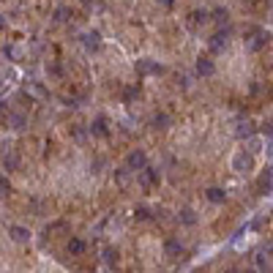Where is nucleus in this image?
<instances>
[{
    "mask_svg": "<svg viewBox=\"0 0 273 273\" xmlns=\"http://www.w3.org/2000/svg\"><path fill=\"white\" fill-rule=\"evenodd\" d=\"M252 167H254V159L246 153V150L235 153V159H232V170H235V172H249Z\"/></svg>",
    "mask_w": 273,
    "mask_h": 273,
    "instance_id": "1",
    "label": "nucleus"
},
{
    "mask_svg": "<svg viewBox=\"0 0 273 273\" xmlns=\"http://www.w3.org/2000/svg\"><path fill=\"white\" fill-rule=\"evenodd\" d=\"M145 167H148V159H145L142 150H131L126 156V170H145Z\"/></svg>",
    "mask_w": 273,
    "mask_h": 273,
    "instance_id": "2",
    "label": "nucleus"
},
{
    "mask_svg": "<svg viewBox=\"0 0 273 273\" xmlns=\"http://www.w3.org/2000/svg\"><path fill=\"white\" fill-rule=\"evenodd\" d=\"M161 175L159 170H153V167H145V170H139V183L145 186V189H150V186H159Z\"/></svg>",
    "mask_w": 273,
    "mask_h": 273,
    "instance_id": "3",
    "label": "nucleus"
},
{
    "mask_svg": "<svg viewBox=\"0 0 273 273\" xmlns=\"http://www.w3.org/2000/svg\"><path fill=\"white\" fill-rule=\"evenodd\" d=\"M16 167H19V156H16V150L8 145V148L3 150V170L5 172H14Z\"/></svg>",
    "mask_w": 273,
    "mask_h": 273,
    "instance_id": "4",
    "label": "nucleus"
},
{
    "mask_svg": "<svg viewBox=\"0 0 273 273\" xmlns=\"http://www.w3.org/2000/svg\"><path fill=\"white\" fill-rule=\"evenodd\" d=\"M268 33H265V30H254V36L252 38H249V44H246V49H252V52H257V49H263V46L265 44H268Z\"/></svg>",
    "mask_w": 273,
    "mask_h": 273,
    "instance_id": "5",
    "label": "nucleus"
},
{
    "mask_svg": "<svg viewBox=\"0 0 273 273\" xmlns=\"http://www.w3.org/2000/svg\"><path fill=\"white\" fill-rule=\"evenodd\" d=\"M137 71L139 74H161L164 71V66L156 60H137Z\"/></svg>",
    "mask_w": 273,
    "mask_h": 273,
    "instance_id": "6",
    "label": "nucleus"
},
{
    "mask_svg": "<svg viewBox=\"0 0 273 273\" xmlns=\"http://www.w3.org/2000/svg\"><path fill=\"white\" fill-rule=\"evenodd\" d=\"M227 30H219L211 36V52H224V46H227Z\"/></svg>",
    "mask_w": 273,
    "mask_h": 273,
    "instance_id": "7",
    "label": "nucleus"
},
{
    "mask_svg": "<svg viewBox=\"0 0 273 273\" xmlns=\"http://www.w3.org/2000/svg\"><path fill=\"white\" fill-rule=\"evenodd\" d=\"M213 71H216V66H213L211 57H200V60H197V74H200V77H211Z\"/></svg>",
    "mask_w": 273,
    "mask_h": 273,
    "instance_id": "8",
    "label": "nucleus"
},
{
    "mask_svg": "<svg viewBox=\"0 0 273 273\" xmlns=\"http://www.w3.org/2000/svg\"><path fill=\"white\" fill-rule=\"evenodd\" d=\"M8 235H11V241H16V243H27V241H30V232H27L25 227H19V224H14V227L8 230Z\"/></svg>",
    "mask_w": 273,
    "mask_h": 273,
    "instance_id": "9",
    "label": "nucleus"
},
{
    "mask_svg": "<svg viewBox=\"0 0 273 273\" xmlns=\"http://www.w3.org/2000/svg\"><path fill=\"white\" fill-rule=\"evenodd\" d=\"M205 22H208L205 11H191V14H189V27H191V30H197V27L205 25Z\"/></svg>",
    "mask_w": 273,
    "mask_h": 273,
    "instance_id": "10",
    "label": "nucleus"
},
{
    "mask_svg": "<svg viewBox=\"0 0 273 273\" xmlns=\"http://www.w3.org/2000/svg\"><path fill=\"white\" fill-rule=\"evenodd\" d=\"M205 197L211 202H216V205H222L224 200H227V194H224V189H219V186H211V189L205 191Z\"/></svg>",
    "mask_w": 273,
    "mask_h": 273,
    "instance_id": "11",
    "label": "nucleus"
},
{
    "mask_svg": "<svg viewBox=\"0 0 273 273\" xmlns=\"http://www.w3.org/2000/svg\"><path fill=\"white\" fill-rule=\"evenodd\" d=\"M90 134H96V137H107L109 134V129H107V120L104 118H96L90 123Z\"/></svg>",
    "mask_w": 273,
    "mask_h": 273,
    "instance_id": "12",
    "label": "nucleus"
},
{
    "mask_svg": "<svg viewBox=\"0 0 273 273\" xmlns=\"http://www.w3.org/2000/svg\"><path fill=\"white\" fill-rule=\"evenodd\" d=\"M85 46H88V49H98V46H101V33L98 30L85 33Z\"/></svg>",
    "mask_w": 273,
    "mask_h": 273,
    "instance_id": "13",
    "label": "nucleus"
},
{
    "mask_svg": "<svg viewBox=\"0 0 273 273\" xmlns=\"http://www.w3.org/2000/svg\"><path fill=\"white\" fill-rule=\"evenodd\" d=\"M254 134V123L252 120H241V123H238V137H252Z\"/></svg>",
    "mask_w": 273,
    "mask_h": 273,
    "instance_id": "14",
    "label": "nucleus"
},
{
    "mask_svg": "<svg viewBox=\"0 0 273 273\" xmlns=\"http://www.w3.org/2000/svg\"><path fill=\"white\" fill-rule=\"evenodd\" d=\"M82 252H85V241L71 238V241H68V254H82Z\"/></svg>",
    "mask_w": 273,
    "mask_h": 273,
    "instance_id": "15",
    "label": "nucleus"
},
{
    "mask_svg": "<svg viewBox=\"0 0 273 273\" xmlns=\"http://www.w3.org/2000/svg\"><path fill=\"white\" fill-rule=\"evenodd\" d=\"M260 194H271V170L263 172V178H260Z\"/></svg>",
    "mask_w": 273,
    "mask_h": 273,
    "instance_id": "16",
    "label": "nucleus"
},
{
    "mask_svg": "<svg viewBox=\"0 0 273 273\" xmlns=\"http://www.w3.org/2000/svg\"><path fill=\"white\" fill-rule=\"evenodd\" d=\"M181 222L186 224V227H194V224H197V216H194V211H189V208H186V211L181 213Z\"/></svg>",
    "mask_w": 273,
    "mask_h": 273,
    "instance_id": "17",
    "label": "nucleus"
},
{
    "mask_svg": "<svg viewBox=\"0 0 273 273\" xmlns=\"http://www.w3.org/2000/svg\"><path fill=\"white\" fill-rule=\"evenodd\" d=\"M227 19H230L227 8H216V11H213V22H219V25H227Z\"/></svg>",
    "mask_w": 273,
    "mask_h": 273,
    "instance_id": "18",
    "label": "nucleus"
},
{
    "mask_svg": "<svg viewBox=\"0 0 273 273\" xmlns=\"http://www.w3.org/2000/svg\"><path fill=\"white\" fill-rule=\"evenodd\" d=\"M181 252H183V246L178 241H167V254H170V257H178Z\"/></svg>",
    "mask_w": 273,
    "mask_h": 273,
    "instance_id": "19",
    "label": "nucleus"
},
{
    "mask_svg": "<svg viewBox=\"0 0 273 273\" xmlns=\"http://www.w3.org/2000/svg\"><path fill=\"white\" fill-rule=\"evenodd\" d=\"M11 129H25V115H11Z\"/></svg>",
    "mask_w": 273,
    "mask_h": 273,
    "instance_id": "20",
    "label": "nucleus"
},
{
    "mask_svg": "<svg viewBox=\"0 0 273 273\" xmlns=\"http://www.w3.org/2000/svg\"><path fill=\"white\" fill-rule=\"evenodd\" d=\"M139 96V85H129V88L123 90V98L126 101H131V98H137Z\"/></svg>",
    "mask_w": 273,
    "mask_h": 273,
    "instance_id": "21",
    "label": "nucleus"
},
{
    "mask_svg": "<svg viewBox=\"0 0 273 273\" xmlns=\"http://www.w3.org/2000/svg\"><path fill=\"white\" fill-rule=\"evenodd\" d=\"M167 123H170V118H167L164 112H161V115H156V118H153V126H156V129H167Z\"/></svg>",
    "mask_w": 273,
    "mask_h": 273,
    "instance_id": "22",
    "label": "nucleus"
},
{
    "mask_svg": "<svg viewBox=\"0 0 273 273\" xmlns=\"http://www.w3.org/2000/svg\"><path fill=\"white\" fill-rule=\"evenodd\" d=\"M68 14H71V11H68L66 5H60V8L55 11V19H57V22H66V19H68Z\"/></svg>",
    "mask_w": 273,
    "mask_h": 273,
    "instance_id": "23",
    "label": "nucleus"
},
{
    "mask_svg": "<svg viewBox=\"0 0 273 273\" xmlns=\"http://www.w3.org/2000/svg\"><path fill=\"white\" fill-rule=\"evenodd\" d=\"M257 265L263 273H271V265H268V260H265V254H257Z\"/></svg>",
    "mask_w": 273,
    "mask_h": 273,
    "instance_id": "24",
    "label": "nucleus"
},
{
    "mask_svg": "<svg viewBox=\"0 0 273 273\" xmlns=\"http://www.w3.org/2000/svg\"><path fill=\"white\" fill-rule=\"evenodd\" d=\"M134 216L139 219V222H148V219H150V211H148V208H137Z\"/></svg>",
    "mask_w": 273,
    "mask_h": 273,
    "instance_id": "25",
    "label": "nucleus"
},
{
    "mask_svg": "<svg viewBox=\"0 0 273 273\" xmlns=\"http://www.w3.org/2000/svg\"><path fill=\"white\" fill-rule=\"evenodd\" d=\"M104 260H107V263H115V260H118V252H115V249H107V252H104Z\"/></svg>",
    "mask_w": 273,
    "mask_h": 273,
    "instance_id": "26",
    "label": "nucleus"
},
{
    "mask_svg": "<svg viewBox=\"0 0 273 273\" xmlns=\"http://www.w3.org/2000/svg\"><path fill=\"white\" fill-rule=\"evenodd\" d=\"M115 181H118L120 186H126V183H129V175H126V170H120L118 175H115Z\"/></svg>",
    "mask_w": 273,
    "mask_h": 273,
    "instance_id": "27",
    "label": "nucleus"
},
{
    "mask_svg": "<svg viewBox=\"0 0 273 273\" xmlns=\"http://www.w3.org/2000/svg\"><path fill=\"white\" fill-rule=\"evenodd\" d=\"M8 191H11V183L5 178H0V194H8Z\"/></svg>",
    "mask_w": 273,
    "mask_h": 273,
    "instance_id": "28",
    "label": "nucleus"
},
{
    "mask_svg": "<svg viewBox=\"0 0 273 273\" xmlns=\"http://www.w3.org/2000/svg\"><path fill=\"white\" fill-rule=\"evenodd\" d=\"M3 55H5V57H14V55H16V52H14V46H5V49H3Z\"/></svg>",
    "mask_w": 273,
    "mask_h": 273,
    "instance_id": "29",
    "label": "nucleus"
},
{
    "mask_svg": "<svg viewBox=\"0 0 273 273\" xmlns=\"http://www.w3.org/2000/svg\"><path fill=\"white\" fill-rule=\"evenodd\" d=\"M161 3H164V5H167V8H170V5H172V3H175V0H161Z\"/></svg>",
    "mask_w": 273,
    "mask_h": 273,
    "instance_id": "30",
    "label": "nucleus"
},
{
    "mask_svg": "<svg viewBox=\"0 0 273 273\" xmlns=\"http://www.w3.org/2000/svg\"><path fill=\"white\" fill-rule=\"evenodd\" d=\"M3 109H5V101H3V98H0V112H3Z\"/></svg>",
    "mask_w": 273,
    "mask_h": 273,
    "instance_id": "31",
    "label": "nucleus"
},
{
    "mask_svg": "<svg viewBox=\"0 0 273 273\" xmlns=\"http://www.w3.org/2000/svg\"><path fill=\"white\" fill-rule=\"evenodd\" d=\"M0 25H3V14H0Z\"/></svg>",
    "mask_w": 273,
    "mask_h": 273,
    "instance_id": "32",
    "label": "nucleus"
}]
</instances>
